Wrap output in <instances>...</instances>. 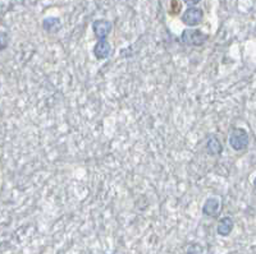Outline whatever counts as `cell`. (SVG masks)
Instances as JSON below:
<instances>
[{"label":"cell","instance_id":"1","mask_svg":"<svg viewBox=\"0 0 256 254\" xmlns=\"http://www.w3.org/2000/svg\"><path fill=\"white\" fill-rule=\"evenodd\" d=\"M228 143H230V148L237 152L240 151H244L250 145V136L248 132L244 128H234L230 132V138H228Z\"/></svg>","mask_w":256,"mask_h":254},{"label":"cell","instance_id":"2","mask_svg":"<svg viewBox=\"0 0 256 254\" xmlns=\"http://www.w3.org/2000/svg\"><path fill=\"white\" fill-rule=\"evenodd\" d=\"M208 40H209V36L198 28H187L180 35V41L187 46H201Z\"/></svg>","mask_w":256,"mask_h":254},{"label":"cell","instance_id":"3","mask_svg":"<svg viewBox=\"0 0 256 254\" xmlns=\"http://www.w3.org/2000/svg\"><path fill=\"white\" fill-rule=\"evenodd\" d=\"M180 20L187 27H196L204 20V10L198 6H190L182 13Z\"/></svg>","mask_w":256,"mask_h":254},{"label":"cell","instance_id":"4","mask_svg":"<svg viewBox=\"0 0 256 254\" xmlns=\"http://www.w3.org/2000/svg\"><path fill=\"white\" fill-rule=\"evenodd\" d=\"M113 29V23L108 19H96L92 23V31L98 40H106Z\"/></svg>","mask_w":256,"mask_h":254},{"label":"cell","instance_id":"5","mask_svg":"<svg viewBox=\"0 0 256 254\" xmlns=\"http://www.w3.org/2000/svg\"><path fill=\"white\" fill-rule=\"evenodd\" d=\"M222 201L219 197L212 196L206 198V201L202 205V214L208 217H216L220 214Z\"/></svg>","mask_w":256,"mask_h":254},{"label":"cell","instance_id":"6","mask_svg":"<svg viewBox=\"0 0 256 254\" xmlns=\"http://www.w3.org/2000/svg\"><path fill=\"white\" fill-rule=\"evenodd\" d=\"M94 55H95L96 59L99 60H105V59L110 58L113 49H112V45L109 41L106 40H99L96 42V45L94 46Z\"/></svg>","mask_w":256,"mask_h":254},{"label":"cell","instance_id":"7","mask_svg":"<svg viewBox=\"0 0 256 254\" xmlns=\"http://www.w3.org/2000/svg\"><path fill=\"white\" fill-rule=\"evenodd\" d=\"M233 228H234V223H233L232 217H222V219L219 220L218 226H216V233H218V235H220V237H228V235L232 233Z\"/></svg>","mask_w":256,"mask_h":254},{"label":"cell","instance_id":"8","mask_svg":"<svg viewBox=\"0 0 256 254\" xmlns=\"http://www.w3.org/2000/svg\"><path fill=\"white\" fill-rule=\"evenodd\" d=\"M206 152L209 153L210 156H218L223 152V145L222 142L219 141V138L216 136H210L206 141Z\"/></svg>","mask_w":256,"mask_h":254},{"label":"cell","instance_id":"9","mask_svg":"<svg viewBox=\"0 0 256 254\" xmlns=\"http://www.w3.org/2000/svg\"><path fill=\"white\" fill-rule=\"evenodd\" d=\"M42 29L48 33H56L62 29V20L58 17H46L42 20Z\"/></svg>","mask_w":256,"mask_h":254},{"label":"cell","instance_id":"10","mask_svg":"<svg viewBox=\"0 0 256 254\" xmlns=\"http://www.w3.org/2000/svg\"><path fill=\"white\" fill-rule=\"evenodd\" d=\"M9 45V35L6 32L0 31V51L6 50Z\"/></svg>","mask_w":256,"mask_h":254},{"label":"cell","instance_id":"11","mask_svg":"<svg viewBox=\"0 0 256 254\" xmlns=\"http://www.w3.org/2000/svg\"><path fill=\"white\" fill-rule=\"evenodd\" d=\"M182 1H184V3L188 6H195L200 3L201 0H182Z\"/></svg>","mask_w":256,"mask_h":254},{"label":"cell","instance_id":"12","mask_svg":"<svg viewBox=\"0 0 256 254\" xmlns=\"http://www.w3.org/2000/svg\"><path fill=\"white\" fill-rule=\"evenodd\" d=\"M254 188H255V189H256V176H255V178H254Z\"/></svg>","mask_w":256,"mask_h":254}]
</instances>
